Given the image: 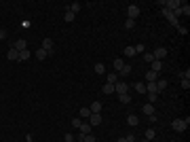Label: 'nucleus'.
<instances>
[{
  "label": "nucleus",
  "instance_id": "1",
  "mask_svg": "<svg viewBox=\"0 0 190 142\" xmlns=\"http://www.w3.org/2000/svg\"><path fill=\"white\" fill-rule=\"evenodd\" d=\"M171 127H173L175 131H186L188 125H186V121H184V119H173V121H171Z\"/></svg>",
  "mask_w": 190,
  "mask_h": 142
},
{
  "label": "nucleus",
  "instance_id": "2",
  "mask_svg": "<svg viewBox=\"0 0 190 142\" xmlns=\"http://www.w3.org/2000/svg\"><path fill=\"white\" fill-rule=\"evenodd\" d=\"M163 15H165L167 19H169V24L173 25V28H179V21H178V19H175V15H173V13L169 11L167 7H165V9H163Z\"/></svg>",
  "mask_w": 190,
  "mask_h": 142
},
{
  "label": "nucleus",
  "instance_id": "3",
  "mask_svg": "<svg viewBox=\"0 0 190 142\" xmlns=\"http://www.w3.org/2000/svg\"><path fill=\"white\" fill-rule=\"evenodd\" d=\"M127 15H129L127 19H133V21H135V19L140 17V7H135V4H131V7H127Z\"/></svg>",
  "mask_w": 190,
  "mask_h": 142
},
{
  "label": "nucleus",
  "instance_id": "4",
  "mask_svg": "<svg viewBox=\"0 0 190 142\" xmlns=\"http://www.w3.org/2000/svg\"><path fill=\"white\" fill-rule=\"evenodd\" d=\"M152 55H154V59L163 62V57H167V49L165 47H156L154 51H152Z\"/></svg>",
  "mask_w": 190,
  "mask_h": 142
},
{
  "label": "nucleus",
  "instance_id": "5",
  "mask_svg": "<svg viewBox=\"0 0 190 142\" xmlns=\"http://www.w3.org/2000/svg\"><path fill=\"white\" fill-rule=\"evenodd\" d=\"M114 91H116V94H127V91H129V85L125 83V81H119V83L114 85Z\"/></svg>",
  "mask_w": 190,
  "mask_h": 142
},
{
  "label": "nucleus",
  "instance_id": "6",
  "mask_svg": "<svg viewBox=\"0 0 190 142\" xmlns=\"http://www.w3.org/2000/svg\"><path fill=\"white\" fill-rule=\"evenodd\" d=\"M6 57L11 59V62H19V51H17L15 47H11V49H9V53H6Z\"/></svg>",
  "mask_w": 190,
  "mask_h": 142
},
{
  "label": "nucleus",
  "instance_id": "7",
  "mask_svg": "<svg viewBox=\"0 0 190 142\" xmlns=\"http://www.w3.org/2000/svg\"><path fill=\"white\" fill-rule=\"evenodd\" d=\"M101 123V112H97V115H91L89 117V125L93 127V125H99Z\"/></svg>",
  "mask_w": 190,
  "mask_h": 142
},
{
  "label": "nucleus",
  "instance_id": "8",
  "mask_svg": "<svg viewBox=\"0 0 190 142\" xmlns=\"http://www.w3.org/2000/svg\"><path fill=\"white\" fill-rule=\"evenodd\" d=\"M165 4H167V9H169V11H175V9L182 7V2H179V0H167Z\"/></svg>",
  "mask_w": 190,
  "mask_h": 142
},
{
  "label": "nucleus",
  "instance_id": "9",
  "mask_svg": "<svg viewBox=\"0 0 190 142\" xmlns=\"http://www.w3.org/2000/svg\"><path fill=\"white\" fill-rule=\"evenodd\" d=\"M53 47H55V45H53V40H51V38H45V40H42V47H40V49H45L47 53H51V51H53Z\"/></svg>",
  "mask_w": 190,
  "mask_h": 142
},
{
  "label": "nucleus",
  "instance_id": "10",
  "mask_svg": "<svg viewBox=\"0 0 190 142\" xmlns=\"http://www.w3.org/2000/svg\"><path fill=\"white\" fill-rule=\"evenodd\" d=\"M13 47L17 49V51H19V53H21V51H25V49H28V43H25L24 38H19V40H17V43H15V45H13Z\"/></svg>",
  "mask_w": 190,
  "mask_h": 142
},
{
  "label": "nucleus",
  "instance_id": "11",
  "mask_svg": "<svg viewBox=\"0 0 190 142\" xmlns=\"http://www.w3.org/2000/svg\"><path fill=\"white\" fill-rule=\"evenodd\" d=\"M101 102H93L91 106H89V110H91V115H97V112H101Z\"/></svg>",
  "mask_w": 190,
  "mask_h": 142
},
{
  "label": "nucleus",
  "instance_id": "12",
  "mask_svg": "<svg viewBox=\"0 0 190 142\" xmlns=\"http://www.w3.org/2000/svg\"><path fill=\"white\" fill-rule=\"evenodd\" d=\"M156 79H158V74L152 70H148L146 72V83H156Z\"/></svg>",
  "mask_w": 190,
  "mask_h": 142
},
{
  "label": "nucleus",
  "instance_id": "13",
  "mask_svg": "<svg viewBox=\"0 0 190 142\" xmlns=\"http://www.w3.org/2000/svg\"><path fill=\"white\" fill-rule=\"evenodd\" d=\"M150 64H152V68H150V70H152V72H156V74H158V72L163 70V62L154 59V62H150Z\"/></svg>",
  "mask_w": 190,
  "mask_h": 142
},
{
  "label": "nucleus",
  "instance_id": "14",
  "mask_svg": "<svg viewBox=\"0 0 190 142\" xmlns=\"http://www.w3.org/2000/svg\"><path fill=\"white\" fill-rule=\"evenodd\" d=\"M78 130H80V134H83V136H87V134H91V125H89V121H84V123H80V127H78Z\"/></svg>",
  "mask_w": 190,
  "mask_h": 142
},
{
  "label": "nucleus",
  "instance_id": "15",
  "mask_svg": "<svg viewBox=\"0 0 190 142\" xmlns=\"http://www.w3.org/2000/svg\"><path fill=\"white\" fill-rule=\"evenodd\" d=\"M142 110H144V115H148V117H150V115H154V106H152L150 102H148V104H144Z\"/></svg>",
  "mask_w": 190,
  "mask_h": 142
},
{
  "label": "nucleus",
  "instance_id": "16",
  "mask_svg": "<svg viewBox=\"0 0 190 142\" xmlns=\"http://www.w3.org/2000/svg\"><path fill=\"white\" fill-rule=\"evenodd\" d=\"M49 55H51V53H47L45 49H38V51H36V59H40V62H42V59H47Z\"/></svg>",
  "mask_w": 190,
  "mask_h": 142
},
{
  "label": "nucleus",
  "instance_id": "17",
  "mask_svg": "<svg viewBox=\"0 0 190 142\" xmlns=\"http://www.w3.org/2000/svg\"><path fill=\"white\" fill-rule=\"evenodd\" d=\"M80 9H83V4H80V2H72V4H70V9H68V11L76 15V13L80 11Z\"/></svg>",
  "mask_w": 190,
  "mask_h": 142
},
{
  "label": "nucleus",
  "instance_id": "18",
  "mask_svg": "<svg viewBox=\"0 0 190 142\" xmlns=\"http://www.w3.org/2000/svg\"><path fill=\"white\" fill-rule=\"evenodd\" d=\"M127 123H129V125H133V127H135V125H140V119L135 117V115H129V117H127Z\"/></svg>",
  "mask_w": 190,
  "mask_h": 142
},
{
  "label": "nucleus",
  "instance_id": "19",
  "mask_svg": "<svg viewBox=\"0 0 190 142\" xmlns=\"http://www.w3.org/2000/svg\"><path fill=\"white\" fill-rule=\"evenodd\" d=\"M63 19H66V24H72V21L76 19V15H74V13H70V11H66V15H63Z\"/></svg>",
  "mask_w": 190,
  "mask_h": 142
},
{
  "label": "nucleus",
  "instance_id": "20",
  "mask_svg": "<svg viewBox=\"0 0 190 142\" xmlns=\"http://www.w3.org/2000/svg\"><path fill=\"white\" fill-rule=\"evenodd\" d=\"M156 89H158V91L167 89V81H163V79H156Z\"/></svg>",
  "mask_w": 190,
  "mask_h": 142
},
{
  "label": "nucleus",
  "instance_id": "21",
  "mask_svg": "<svg viewBox=\"0 0 190 142\" xmlns=\"http://www.w3.org/2000/svg\"><path fill=\"white\" fill-rule=\"evenodd\" d=\"M78 117H80V119H89V117H91V110H89V108H80Z\"/></svg>",
  "mask_w": 190,
  "mask_h": 142
},
{
  "label": "nucleus",
  "instance_id": "22",
  "mask_svg": "<svg viewBox=\"0 0 190 142\" xmlns=\"http://www.w3.org/2000/svg\"><path fill=\"white\" fill-rule=\"evenodd\" d=\"M119 100H120V104H129V102H131V95L129 94H120Z\"/></svg>",
  "mask_w": 190,
  "mask_h": 142
},
{
  "label": "nucleus",
  "instance_id": "23",
  "mask_svg": "<svg viewBox=\"0 0 190 142\" xmlns=\"http://www.w3.org/2000/svg\"><path fill=\"white\" fill-rule=\"evenodd\" d=\"M106 95H110V94H114V85H110V83H106L104 85V89H101Z\"/></svg>",
  "mask_w": 190,
  "mask_h": 142
},
{
  "label": "nucleus",
  "instance_id": "24",
  "mask_svg": "<svg viewBox=\"0 0 190 142\" xmlns=\"http://www.w3.org/2000/svg\"><path fill=\"white\" fill-rule=\"evenodd\" d=\"M119 74H123V76H127V74H131V66H129V64H125V66H123V68L119 70Z\"/></svg>",
  "mask_w": 190,
  "mask_h": 142
},
{
  "label": "nucleus",
  "instance_id": "25",
  "mask_svg": "<svg viewBox=\"0 0 190 142\" xmlns=\"http://www.w3.org/2000/svg\"><path fill=\"white\" fill-rule=\"evenodd\" d=\"M154 136H156V131L152 130V127H150V130H146V140L152 142V140H154Z\"/></svg>",
  "mask_w": 190,
  "mask_h": 142
},
{
  "label": "nucleus",
  "instance_id": "26",
  "mask_svg": "<svg viewBox=\"0 0 190 142\" xmlns=\"http://www.w3.org/2000/svg\"><path fill=\"white\" fill-rule=\"evenodd\" d=\"M95 72L97 74H106V66L104 64H95Z\"/></svg>",
  "mask_w": 190,
  "mask_h": 142
},
{
  "label": "nucleus",
  "instance_id": "27",
  "mask_svg": "<svg viewBox=\"0 0 190 142\" xmlns=\"http://www.w3.org/2000/svg\"><path fill=\"white\" fill-rule=\"evenodd\" d=\"M135 91L137 94H146V83H137L135 85Z\"/></svg>",
  "mask_w": 190,
  "mask_h": 142
},
{
  "label": "nucleus",
  "instance_id": "28",
  "mask_svg": "<svg viewBox=\"0 0 190 142\" xmlns=\"http://www.w3.org/2000/svg\"><path fill=\"white\" fill-rule=\"evenodd\" d=\"M25 59H30V51H28V49L19 53V62H25Z\"/></svg>",
  "mask_w": 190,
  "mask_h": 142
},
{
  "label": "nucleus",
  "instance_id": "29",
  "mask_svg": "<svg viewBox=\"0 0 190 142\" xmlns=\"http://www.w3.org/2000/svg\"><path fill=\"white\" fill-rule=\"evenodd\" d=\"M108 83L116 85V83H119V76H116V74H108Z\"/></svg>",
  "mask_w": 190,
  "mask_h": 142
},
{
  "label": "nucleus",
  "instance_id": "30",
  "mask_svg": "<svg viewBox=\"0 0 190 142\" xmlns=\"http://www.w3.org/2000/svg\"><path fill=\"white\" fill-rule=\"evenodd\" d=\"M125 55H127V57H133V55H135V49H133V47H127V49H125Z\"/></svg>",
  "mask_w": 190,
  "mask_h": 142
},
{
  "label": "nucleus",
  "instance_id": "31",
  "mask_svg": "<svg viewBox=\"0 0 190 142\" xmlns=\"http://www.w3.org/2000/svg\"><path fill=\"white\" fill-rule=\"evenodd\" d=\"M144 62H148V64L154 62V55H152V53H144Z\"/></svg>",
  "mask_w": 190,
  "mask_h": 142
},
{
  "label": "nucleus",
  "instance_id": "32",
  "mask_svg": "<svg viewBox=\"0 0 190 142\" xmlns=\"http://www.w3.org/2000/svg\"><path fill=\"white\" fill-rule=\"evenodd\" d=\"M123 66H125V64H123V59H114V68H116V70H120V68H123Z\"/></svg>",
  "mask_w": 190,
  "mask_h": 142
},
{
  "label": "nucleus",
  "instance_id": "33",
  "mask_svg": "<svg viewBox=\"0 0 190 142\" xmlns=\"http://www.w3.org/2000/svg\"><path fill=\"white\" fill-rule=\"evenodd\" d=\"M182 15H186V17L190 15V7L188 4H182Z\"/></svg>",
  "mask_w": 190,
  "mask_h": 142
},
{
  "label": "nucleus",
  "instance_id": "34",
  "mask_svg": "<svg viewBox=\"0 0 190 142\" xmlns=\"http://www.w3.org/2000/svg\"><path fill=\"white\" fill-rule=\"evenodd\" d=\"M80 123H83V119H80V117L72 119V125H74V127H80Z\"/></svg>",
  "mask_w": 190,
  "mask_h": 142
},
{
  "label": "nucleus",
  "instance_id": "35",
  "mask_svg": "<svg viewBox=\"0 0 190 142\" xmlns=\"http://www.w3.org/2000/svg\"><path fill=\"white\" fill-rule=\"evenodd\" d=\"M156 98H158V94H148V100H150V104H154Z\"/></svg>",
  "mask_w": 190,
  "mask_h": 142
},
{
  "label": "nucleus",
  "instance_id": "36",
  "mask_svg": "<svg viewBox=\"0 0 190 142\" xmlns=\"http://www.w3.org/2000/svg\"><path fill=\"white\" fill-rule=\"evenodd\" d=\"M133 25H135V21H133V19H127V21H125V28H127V30H131Z\"/></svg>",
  "mask_w": 190,
  "mask_h": 142
},
{
  "label": "nucleus",
  "instance_id": "37",
  "mask_svg": "<svg viewBox=\"0 0 190 142\" xmlns=\"http://www.w3.org/2000/svg\"><path fill=\"white\" fill-rule=\"evenodd\" d=\"M182 87H184V89H190V81L188 79H182Z\"/></svg>",
  "mask_w": 190,
  "mask_h": 142
},
{
  "label": "nucleus",
  "instance_id": "38",
  "mask_svg": "<svg viewBox=\"0 0 190 142\" xmlns=\"http://www.w3.org/2000/svg\"><path fill=\"white\" fill-rule=\"evenodd\" d=\"M133 49H135V53H144V49H146V47H144V45H135Z\"/></svg>",
  "mask_w": 190,
  "mask_h": 142
},
{
  "label": "nucleus",
  "instance_id": "39",
  "mask_svg": "<svg viewBox=\"0 0 190 142\" xmlns=\"http://www.w3.org/2000/svg\"><path fill=\"white\" fill-rule=\"evenodd\" d=\"M179 76H182V79H188V81H190V70H184Z\"/></svg>",
  "mask_w": 190,
  "mask_h": 142
},
{
  "label": "nucleus",
  "instance_id": "40",
  "mask_svg": "<svg viewBox=\"0 0 190 142\" xmlns=\"http://www.w3.org/2000/svg\"><path fill=\"white\" fill-rule=\"evenodd\" d=\"M4 38H6V30H4V28H0V40H4Z\"/></svg>",
  "mask_w": 190,
  "mask_h": 142
},
{
  "label": "nucleus",
  "instance_id": "41",
  "mask_svg": "<svg viewBox=\"0 0 190 142\" xmlns=\"http://www.w3.org/2000/svg\"><path fill=\"white\" fill-rule=\"evenodd\" d=\"M125 140H127V142H135V136H133V134H129V136H125Z\"/></svg>",
  "mask_w": 190,
  "mask_h": 142
},
{
  "label": "nucleus",
  "instance_id": "42",
  "mask_svg": "<svg viewBox=\"0 0 190 142\" xmlns=\"http://www.w3.org/2000/svg\"><path fill=\"white\" fill-rule=\"evenodd\" d=\"M116 142H127V140H125V138H119V140H116Z\"/></svg>",
  "mask_w": 190,
  "mask_h": 142
},
{
  "label": "nucleus",
  "instance_id": "43",
  "mask_svg": "<svg viewBox=\"0 0 190 142\" xmlns=\"http://www.w3.org/2000/svg\"><path fill=\"white\" fill-rule=\"evenodd\" d=\"M72 142H74V140H72Z\"/></svg>",
  "mask_w": 190,
  "mask_h": 142
},
{
  "label": "nucleus",
  "instance_id": "44",
  "mask_svg": "<svg viewBox=\"0 0 190 142\" xmlns=\"http://www.w3.org/2000/svg\"><path fill=\"white\" fill-rule=\"evenodd\" d=\"M135 142H137V140H135Z\"/></svg>",
  "mask_w": 190,
  "mask_h": 142
}]
</instances>
